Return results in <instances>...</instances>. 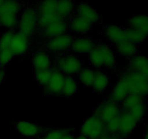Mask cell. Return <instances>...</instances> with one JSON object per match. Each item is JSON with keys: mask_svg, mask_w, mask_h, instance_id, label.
<instances>
[{"mask_svg": "<svg viewBox=\"0 0 148 139\" xmlns=\"http://www.w3.org/2000/svg\"><path fill=\"white\" fill-rule=\"evenodd\" d=\"M22 5L15 1H2L0 6V23L4 27L14 29L17 27Z\"/></svg>", "mask_w": 148, "mask_h": 139, "instance_id": "6da1fadb", "label": "cell"}, {"mask_svg": "<svg viewBox=\"0 0 148 139\" xmlns=\"http://www.w3.org/2000/svg\"><path fill=\"white\" fill-rule=\"evenodd\" d=\"M120 78H123L127 83L130 94L143 97L148 96V80L141 74L127 69Z\"/></svg>", "mask_w": 148, "mask_h": 139, "instance_id": "7a4b0ae2", "label": "cell"}, {"mask_svg": "<svg viewBox=\"0 0 148 139\" xmlns=\"http://www.w3.org/2000/svg\"><path fill=\"white\" fill-rule=\"evenodd\" d=\"M38 28V14L36 8L29 7L25 9L19 16L18 32L30 38Z\"/></svg>", "mask_w": 148, "mask_h": 139, "instance_id": "3957f363", "label": "cell"}, {"mask_svg": "<svg viewBox=\"0 0 148 139\" xmlns=\"http://www.w3.org/2000/svg\"><path fill=\"white\" fill-rule=\"evenodd\" d=\"M54 67L65 75L73 76L79 73L83 69V65L77 56L74 54H68L59 56L55 60Z\"/></svg>", "mask_w": 148, "mask_h": 139, "instance_id": "277c9868", "label": "cell"}, {"mask_svg": "<svg viewBox=\"0 0 148 139\" xmlns=\"http://www.w3.org/2000/svg\"><path fill=\"white\" fill-rule=\"evenodd\" d=\"M80 133L88 139H100L108 134L106 124L95 114L85 120L80 127Z\"/></svg>", "mask_w": 148, "mask_h": 139, "instance_id": "5b68a950", "label": "cell"}, {"mask_svg": "<svg viewBox=\"0 0 148 139\" xmlns=\"http://www.w3.org/2000/svg\"><path fill=\"white\" fill-rule=\"evenodd\" d=\"M121 112V109L119 105L115 101L108 99L101 103L96 107L94 114L106 124L113 119L119 117Z\"/></svg>", "mask_w": 148, "mask_h": 139, "instance_id": "8992f818", "label": "cell"}, {"mask_svg": "<svg viewBox=\"0 0 148 139\" xmlns=\"http://www.w3.org/2000/svg\"><path fill=\"white\" fill-rule=\"evenodd\" d=\"M74 37L71 33H66L62 36L47 39L46 47L49 52L54 54H60L70 49Z\"/></svg>", "mask_w": 148, "mask_h": 139, "instance_id": "52a82bcc", "label": "cell"}, {"mask_svg": "<svg viewBox=\"0 0 148 139\" xmlns=\"http://www.w3.org/2000/svg\"><path fill=\"white\" fill-rule=\"evenodd\" d=\"M65 75L56 69H52L51 78L44 87V92L48 95L56 96L62 94Z\"/></svg>", "mask_w": 148, "mask_h": 139, "instance_id": "ba28073f", "label": "cell"}, {"mask_svg": "<svg viewBox=\"0 0 148 139\" xmlns=\"http://www.w3.org/2000/svg\"><path fill=\"white\" fill-rule=\"evenodd\" d=\"M30 47V38L17 31L12 39L10 49L14 56H22L26 54Z\"/></svg>", "mask_w": 148, "mask_h": 139, "instance_id": "9c48e42d", "label": "cell"}, {"mask_svg": "<svg viewBox=\"0 0 148 139\" xmlns=\"http://www.w3.org/2000/svg\"><path fill=\"white\" fill-rule=\"evenodd\" d=\"M96 46L95 41L88 36H79L75 38L71 46V51L74 54H88Z\"/></svg>", "mask_w": 148, "mask_h": 139, "instance_id": "30bf717a", "label": "cell"}, {"mask_svg": "<svg viewBox=\"0 0 148 139\" xmlns=\"http://www.w3.org/2000/svg\"><path fill=\"white\" fill-rule=\"evenodd\" d=\"M69 27L66 20H57L42 30V35L47 39H53L68 33Z\"/></svg>", "mask_w": 148, "mask_h": 139, "instance_id": "8fae6325", "label": "cell"}, {"mask_svg": "<svg viewBox=\"0 0 148 139\" xmlns=\"http://www.w3.org/2000/svg\"><path fill=\"white\" fill-rule=\"evenodd\" d=\"M17 132L22 136L27 138H34L40 136L43 132V127L31 121H19L16 124Z\"/></svg>", "mask_w": 148, "mask_h": 139, "instance_id": "7c38bea8", "label": "cell"}, {"mask_svg": "<svg viewBox=\"0 0 148 139\" xmlns=\"http://www.w3.org/2000/svg\"><path fill=\"white\" fill-rule=\"evenodd\" d=\"M32 64L35 71H37L51 69L53 62L49 52L44 50H39L35 52L33 55Z\"/></svg>", "mask_w": 148, "mask_h": 139, "instance_id": "4fadbf2b", "label": "cell"}, {"mask_svg": "<svg viewBox=\"0 0 148 139\" xmlns=\"http://www.w3.org/2000/svg\"><path fill=\"white\" fill-rule=\"evenodd\" d=\"M128 69L141 74L148 80V57L141 54H136L130 59Z\"/></svg>", "mask_w": 148, "mask_h": 139, "instance_id": "5bb4252c", "label": "cell"}, {"mask_svg": "<svg viewBox=\"0 0 148 139\" xmlns=\"http://www.w3.org/2000/svg\"><path fill=\"white\" fill-rule=\"evenodd\" d=\"M137 122L129 113L121 111L119 115V128L118 134L127 137L131 134L137 125Z\"/></svg>", "mask_w": 148, "mask_h": 139, "instance_id": "9a60e30c", "label": "cell"}, {"mask_svg": "<svg viewBox=\"0 0 148 139\" xmlns=\"http://www.w3.org/2000/svg\"><path fill=\"white\" fill-rule=\"evenodd\" d=\"M93 25L86 20L75 15L68 23L69 30L72 33L79 35H85L92 30Z\"/></svg>", "mask_w": 148, "mask_h": 139, "instance_id": "2e32d148", "label": "cell"}, {"mask_svg": "<svg viewBox=\"0 0 148 139\" xmlns=\"http://www.w3.org/2000/svg\"><path fill=\"white\" fill-rule=\"evenodd\" d=\"M76 15L86 20L92 25L98 23L100 20V15L98 12L89 4L79 3L75 7Z\"/></svg>", "mask_w": 148, "mask_h": 139, "instance_id": "e0dca14e", "label": "cell"}, {"mask_svg": "<svg viewBox=\"0 0 148 139\" xmlns=\"http://www.w3.org/2000/svg\"><path fill=\"white\" fill-rule=\"evenodd\" d=\"M103 33L107 40L114 44L126 39L125 29L121 26L115 25H106L103 29Z\"/></svg>", "mask_w": 148, "mask_h": 139, "instance_id": "ac0fdd59", "label": "cell"}, {"mask_svg": "<svg viewBox=\"0 0 148 139\" xmlns=\"http://www.w3.org/2000/svg\"><path fill=\"white\" fill-rule=\"evenodd\" d=\"M130 94L127 83L123 78H120L111 91L109 99L115 101L117 104L121 103Z\"/></svg>", "mask_w": 148, "mask_h": 139, "instance_id": "d6986e66", "label": "cell"}, {"mask_svg": "<svg viewBox=\"0 0 148 139\" xmlns=\"http://www.w3.org/2000/svg\"><path fill=\"white\" fill-rule=\"evenodd\" d=\"M102 56L103 67L108 69H113L116 65V56L114 49L108 44L100 43L98 44Z\"/></svg>", "mask_w": 148, "mask_h": 139, "instance_id": "ffe728a7", "label": "cell"}, {"mask_svg": "<svg viewBox=\"0 0 148 139\" xmlns=\"http://www.w3.org/2000/svg\"><path fill=\"white\" fill-rule=\"evenodd\" d=\"M130 28L134 29L148 36V15L137 14L132 16L128 20Z\"/></svg>", "mask_w": 148, "mask_h": 139, "instance_id": "44dd1931", "label": "cell"}, {"mask_svg": "<svg viewBox=\"0 0 148 139\" xmlns=\"http://www.w3.org/2000/svg\"><path fill=\"white\" fill-rule=\"evenodd\" d=\"M116 52L120 55L125 58L131 59L134 56H135L137 52V45L132 43L131 41L127 39L121 41L119 43L115 44Z\"/></svg>", "mask_w": 148, "mask_h": 139, "instance_id": "7402d4cb", "label": "cell"}, {"mask_svg": "<svg viewBox=\"0 0 148 139\" xmlns=\"http://www.w3.org/2000/svg\"><path fill=\"white\" fill-rule=\"evenodd\" d=\"M110 80L108 75L103 71H95V78L92 83V88L95 92L102 93L105 91L109 85Z\"/></svg>", "mask_w": 148, "mask_h": 139, "instance_id": "603a6c76", "label": "cell"}, {"mask_svg": "<svg viewBox=\"0 0 148 139\" xmlns=\"http://www.w3.org/2000/svg\"><path fill=\"white\" fill-rule=\"evenodd\" d=\"M75 4L72 1H59L56 3V14L63 20L70 17L75 10Z\"/></svg>", "mask_w": 148, "mask_h": 139, "instance_id": "cb8c5ba5", "label": "cell"}, {"mask_svg": "<svg viewBox=\"0 0 148 139\" xmlns=\"http://www.w3.org/2000/svg\"><path fill=\"white\" fill-rule=\"evenodd\" d=\"M78 88V84L76 80L73 76L65 75L64 82L63 88H62V94L65 97L69 98L72 96L77 93Z\"/></svg>", "mask_w": 148, "mask_h": 139, "instance_id": "d4e9b609", "label": "cell"}, {"mask_svg": "<svg viewBox=\"0 0 148 139\" xmlns=\"http://www.w3.org/2000/svg\"><path fill=\"white\" fill-rule=\"evenodd\" d=\"M143 102H144V97L140 96L139 95H136V94H130L121 102V111L128 112L133 107Z\"/></svg>", "mask_w": 148, "mask_h": 139, "instance_id": "484cf974", "label": "cell"}, {"mask_svg": "<svg viewBox=\"0 0 148 139\" xmlns=\"http://www.w3.org/2000/svg\"><path fill=\"white\" fill-rule=\"evenodd\" d=\"M95 75V71L91 68H83L78 74V78L85 86L92 87Z\"/></svg>", "mask_w": 148, "mask_h": 139, "instance_id": "4316f807", "label": "cell"}, {"mask_svg": "<svg viewBox=\"0 0 148 139\" xmlns=\"http://www.w3.org/2000/svg\"><path fill=\"white\" fill-rule=\"evenodd\" d=\"M56 3L57 1H53V0L43 1L38 3L36 8L38 14H43L56 13Z\"/></svg>", "mask_w": 148, "mask_h": 139, "instance_id": "83f0119b", "label": "cell"}, {"mask_svg": "<svg viewBox=\"0 0 148 139\" xmlns=\"http://www.w3.org/2000/svg\"><path fill=\"white\" fill-rule=\"evenodd\" d=\"M125 33L126 39L131 41L132 43H134L135 45L142 43L145 41V40L147 38V36L141 32L134 30V29L130 28L125 29Z\"/></svg>", "mask_w": 148, "mask_h": 139, "instance_id": "f1b7e54d", "label": "cell"}, {"mask_svg": "<svg viewBox=\"0 0 148 139\" xmlns=\"http://www.w3.org/2000/svg\"><path fill=\"white\" fill-rule=\"evenodd\" d=\"M52 73V69L35 71V78L36 81L44 88L49 83Z\"/></svg>", "mask_w": 148, "mask_h": 139, "instance_id": "f546056e", "label": "cell"}, {"mask_svg": "<svg viewBox=\"0 0 148 139\" xmlns=\"http://www.w3.org/2000/svg\"><path fill=\"white\" fill-rule=\"evenodd\" d=\"M146 111V106L145 102L140 103V104H137L134 107H133L130 111L127 113L130 114L137 122L141 121L143 120V117H144Z\"/></svg>", "mask_w": 148, "mask_h": 139, "instance_id": "4dcf8cb0", "label": "cell"}, {"mask_svg": "<svg viewBox=\"0 0 148 139\" xmlns=\"http://www.w3.org/2000/svg\"><path fill=\"white\" fill-rule=\"evenodd\" d=\"M14 34V32L10 30L5 32L1 36V37L0 38V50L10 49L12 39Z\"/></svg>", "mask_w": 148, "mask_h": 139, "instance_id": "1f68e13d", "label": "cell"}, {"mask_svg": "<svg viewBox=\"0 0 148 139\" xmlns=\"http://www.w3.org/2000/svg\"><path fill=\"white\" fill-rule=\"evenodd\" d=\"M106 128L108 134L113 135V136L118 134L119 128V116L106 123Z\"/></svg>", "mask_w": 148, "mask_h": 139, "instance_id": "d6a6232c", "label": "cell"}, {"mask_svg": "<svg viewBox=\"0 0 148 139\" xmlns=\"http://www.w3.org/2000/svg\"><path fill=\"white\" fill-rule=\"evenodd\" d=\"M67 130L62 129H55L50 130L43 136L42 139H62V138L67 133Z\"/></svg>", "mask_w": 148, "mask_h": 139, "instance_id": "836d02e7", "label": "cell"}, {"mask_svg": "<svg viewBox=\"0 0 148 139\" xmlns=\"http://www.w3.org/2000/svg\"><path fill=\"white\" fill-rule=\"evenodd\" d=\"M14 56L10 49L0 50V65L4 66L7 65Z\"/></svg>", "mask_w": 148, "mask_h": 139, "instance_id": "e575fe53", "label": "cell"}, {"mask_svg": "<svg viewBox=\"0 0 148 139\" xmlns=\"http://www.w3.org/2000/svg\"><path fill=\"white\" fill-rule=\"evenodd\" d=\"M100 139H120L119 138L116 137V136H113V135H108L107 134L106 136H103V137H102Z\"/></svg>", "mask_w": 148, "mask_h": 139, "instance_id": "d590c367", "label": "cell"}, {"mask_svg": "<svg viewBox=\"0 0 148 139\" xmlns=\"http://www.w3.org/2000/svg\"><path fill=\"white\" fill-rule=\"evenodd\" d=\"M62 139H75V137L72 136L71 133H69L67 132V133L62 138Z\"/></svg>", "mask_w": 148, "mask_h": 139, "instance_id": "8d00e7d4", "label": "cell"}, {"mask_svg": "<svg viewBox=\"0 0 148 139\" xmlns=\"http://www.w3.org/2000/svg\"><path fill=\"white\" fill-rule=\"evenodd\" d=\"M4 71L0 68V83L2 82L3 79H4Z\"/></svg>", "mask_w": 148, "mask_h": 139, "instance_id": "74e56055", "label": "cell"}, {"mask_svg": "<svg viewBox=\"0 0 148 139\" xmlns=\"http://www.w3.org/2000/svg\"><path fill=\"white\" fill-rule=\"evenodd\" d=\"M75 139H88V138H87L85 136H82V135H79V136L75 137Z\"/></svg>", "mask_w": 148, "mask_h": 139, "instance_id": "f35d334b", "label": "cell"}, {"mask_svg": "<svg viewBox=\"0 0 148 139\" xmlns=\"http://www.w3.org/2000/svg\"><path fill=\"white\" fill-rule=\"evenodd\" d=\"M145 139H148V129L146 130L145 134Z\"/></svg>", "mask_w": 148, "mask_h": 139, "instance_id": "ab89813d", "label": "cell"}, {"mask_svg": "<svg viewBox=\"0 0 148 139\" xmlns=\"http://www.w3.org/2000/svg\"><path fill=\"white\" fill-rule=\"evenodd\" d=\"M1 3H2V1H0V6H1Z\"/></svg>", "mask_w": 148, "mask_h": 139, "instance_id": "60d3db41", "label": "cell"}]
</instances>
